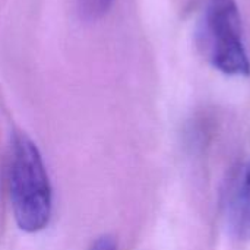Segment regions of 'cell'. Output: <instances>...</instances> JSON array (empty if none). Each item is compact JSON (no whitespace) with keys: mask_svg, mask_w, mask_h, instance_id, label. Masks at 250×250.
Returning a JSON list of instances; mask_svg holds the SVG:
<instances>
[{"mask_svg":"<svg viewBox=\"0 0 250 250\" xmlns=\"http://www.w3.org/2000/svg\"><path fill=\"white\" fill-rule=\"evenodd\" d=\"M6 189L19 230L34 234L45 230L53 217V186L37 144L15 130L6 154Z\"/></svg>","mask_w":250,"mask_h":250,"instance_id":"6da1fadb","label":"cell"},{"mask_svg":"<svg viewBox=\"0 0 250 250\" xmlns=\"http://www.w3.org/2000/svg\"><path fill=\"white\" fill-rule=\"evenodd\" d=\"M202 47L214 67L227 75H249L242 16L236 0H208L202 21Z\"/></svg>","mask_w":250,"mask_h":250,"instance_id":"7a4b0ae2","label":"cell"},{"mask_svg":"<svg viewBox=\"0 0 250 250\" xmlns=\"http://www.w3.org/2000/svg\"><path fill=\"white\" fill-rule=\"evenodd\" d=\"M226 217L227 226L236 239L250 240V160L242 166L230 188Z\"/></svg>","mask_w":250,"mask_h":250,"instance_id":"3957f363","label":"cell"},{"mask_svg":"<svg viewBox=\"0 0 250 250\" xmlns=\"http://www.w3.org/2000/svg\"><path fill=\"white\" fill-rule=\"evenodd\" d=\"M114 0H76V12L85 22L103 19L113 7Z\"/></svg>","mask_w":250,"mask_h":250,"instance_id":"277c9868","label":"cell"},{"mask_svg":"<svg viewBox=\"0 0 250 250\" xmlns=\"http://www.w3.org/2000/svg\"><path fill=\"white\" fill-rule=\"evenodd\" d=\"M89 250H117V245L114 242L113 237L110 236H101V237H97Z\"/></svg>","mask_w":250,"mask_h":250,"instance_id":"5b68a950","label":"cell"}]
</instances>
